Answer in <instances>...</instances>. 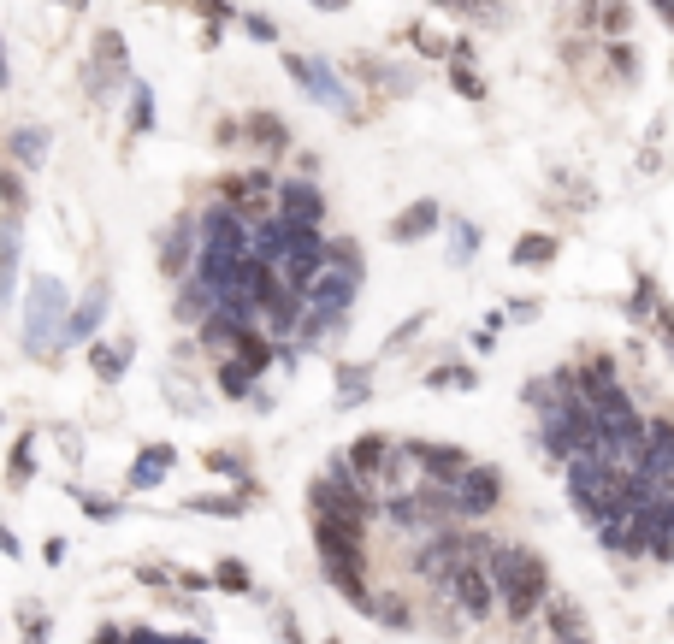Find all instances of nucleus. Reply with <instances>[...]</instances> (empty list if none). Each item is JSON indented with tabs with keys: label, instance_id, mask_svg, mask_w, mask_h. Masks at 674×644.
Listing matches in <instances>:
<instances>
[{
	"label": "nucleus",
	"instance_id": "obj_19",
	"mask_svg": "<svg viewBox=\"0 0 674 644\" xmlns=\"http://www.w3.org/2000/svg\"><path fill=\"white\" fill-rule=\"evenodd\" d=\"M438 225H444V207H438V201H414V207H403V213L391 219L385 237H391V243H420V237H432Z\"/></svg>",
	"mask_w": 674,
	"mask_h": 644
},
{
	"label": "nucleus",
	"instance_id": "obj_3",
	"mask_svg": "<svg viewBox=\"0 0 674 644\" xmlns=\"http://www.w3.org/2000/svg\"><path fill=\"white\" fill-rule=\"evenodd\" d=\"M66 320H71L66 284L36 272V278H30V290H24V331H18V349H24L30 361H48V355H60Z\"/></svg>",
	"mask_w": 674,
	"mask_h": 644
},
{
	"label": "nucleus",
	"instance_id": "obj_33",
	"mask_svg": "<svg viewBox=\"0 0 674 644\" xmlns=\"http://www.w3.org/2000/svg\"><path fill=\"white\" fill-rule=\"evenodd\" d=\"M550 255H556V237H521L515 243V266H544Z\"/></svg>",
	"mask_w": 674,
	"mask_h": 644
},
{
	"label": "nucleus",
	"instance_id": "obj_13",
	"mask_svg": "<svg viewBox=\"0 0 674 644\" xmlns=\"http://www.w3.org/2000/svg\"><path fill=\"white\" fill-rule=\"evenodd\" d=\"M278 213L302 225H326V190L314 178H278Z\"/></svg>",
	"mask_w": 674,
	"mask_h": 644
},
{
	"label": "nucleus",
	"instance_id": "obj_44",
	"mask_svg": "<svg viewBox=\"0 0 674 644\" xmlns=\"http://www.w3.org/2000/svg\"><path fill=\"white\" fill-rule=\"evenodd\" d=\"M172 644H207L202 633H172Z\"/></svg>",
	"mask_w": 674,
	"mask_h": 644
},
{
	"label": "nucleus",
	"instance_id": "obj_29",
	"mask_svg": "<svg viewBox=\"0 0 674 644\" xmlns=\"http://www.w3.org/2000/svg\"><path fill=\"white\" fill-rule=\"evenodd\" d=\"M213 585H219V591H255V574H249L237 556H219V562H213Z\"/></svg>",
	"mask_w": 674,
	"mask_h": 644
},
{
	"label": "nucleus",
	"instance_id": "obj_2",
	"mask_svg": "<svg viewBox=\"0 0 674 644\" xmlns=\"http://www.w3.org/2000/svg\"><path fill=\"white\" fill-rule=\"evenodd\" d=\"M633 497V467H621L615 455H574L568 461V503L580 509L586 526H604L609 515H621Z\"/></svg>",
	"mask_w": 674,
	"mask_h": 644
},
{
	"label": "nucleus",
	"instance_id": "obj_30",
	"mask_svg": "<svg viewBox=\"0 0 674 644\" xmlns=\"http://www.w3.org/2000/svg\"><path fill=\"white\" fill-rule=\"evenodd\" d=\"M77 509H83L89 520H101V526L125 515V503H119V497H95V491H77Z\"/></svg>",
	"mask_w": 674,
	"mask_h": 644
},
{
	"label": "nucleus",
	"instance_id": "obj_22",
	"mask_svg": "<svg viewBox=\"0 0 674 644\" xmlns=\"http://www.w3.org/2000/svg\"><path fill=\"white\" fill-rule=\"evenodd\" d=\"M48 130L42 125H18L12 136H6V166H18V172H36L42 160H48Z\"/></svg>",
	"mask_w": 674,
	"mask_h": 644
},
{
	"label": "nucleus",
	"instance_id": "obj_23",
	"mask_svg": "<svg viewBox=\"0 0 674 644\" xmlns=\"http://www.w3.org/2000/svg\"><path fill=\"white\" fill-rule=\"evenodd\" d=\"M544 627H550V639H556V644H592V633H586V615H580L568 597H550Z\"/></svg>",
	"mask_w": 674,
	"mask_h": 644
},
{
	"label": "nucleus",
	"instance_id": "obj_42",
	"mask_svg": "<svg viewBox=\"0 0 674 644\" xmlns=\"http://www.w3.org/2000/svg\"><path fill=\"white\" fill-rule=\"evenodd\" d=\"M89 644H125V633H119V627H101V633H95Z\"/></svg>",
	"mask_w": 674,
	"mask_h": 644
},
{
	"label": "nucleus",
	"instance_id": "obj_12",
	"mask_svg": "<svg viewBox=\"0 0 674 644\" xmlns=\"http://www.w3.org/2000/svg\"><path fill=\"white\" fill-rule=\"evenodd\" d=\"M107 302H113V284H107V278H95V284L83 290V302L71 308L60 349H89V343H95V331H101V320H107Z\"/></svg>",
	"mask_w": 674,
	"mask_h": 644
},
{
	"label": "nucleus",
	"instance_id": "obj_11",
	"mask_svg": "<svg viewBox=\"0 0 674 644\" xmlns=\"http://www.w3.org/2000/svg\"><path fill=\"white\" fill-rule=\"evenodd\" d=\"M639 479H651L663 497L674 491V420H651L645 426V450H639Z\"/></svg>",
	"mask_w": 674,
	"mask_h": 644
},
{
	"label": "nucleus",
	"instance_id": "obj_43",
	"mask_svg": "<svg viewBox=\"0 0 674 644\" xmlns=\"http://www.w3.org/2000/svg\"><path fill=\"white\" fill-rule=\"evenodd\" d=\"M651 6L663 12V24H669V30H674V0H651Z\"/></svg>",
	"mask_w": 674,
	"mask_h": 644
},
{
	"label": "nucleus",
	"instance_id": "obj_39",
	"mask_svg": "<svg viewBox=\"0 0 674 644\" xmlns=\"http://www.w3.org/2000/svg\"><path fill=\"white\" fill-rule=\"evenodd\" d=\"M125 644H172V633H154V627H125Z\"/></svg>",
	"mask_w": 674,
	"mask_h": 644
},
{
	"label": "nucleus",
	"instance_id": "obj_7",
	"mask_svg": "<svg viewBox=\"0 0 674 644\" xmlns=\"http://www.w3.org/2000/svg\"><path fill=\"white\" fill-rule=\"evenodd\" d=\"M450 503H456V520L497 515V503H503V473H497L491 461H473L468 473L450 485Z\"/></svg>",
	"mask_w": 674,
	"mask_h": 644
},
{
	"label": "nucleus",
	"instance_id": "obj_20",
	"mask_svg": "<svg viewBox=\"0 0 674 644\" xmlns=\"http://www.w3.org/2000/svg\"><path fill=\"white\" fill-rule=\"evenodd\" d=\"M83 355H89V373H95L101 385H119V379H125V367H131V355H136V343H131V337H119V343H101V337H95Z\"/></svg>",
	"mask_w": 674,
	"mask_h": 644
},
{
	"label": "nucleus",
	"instance_id": "obj_34",
	"mask_svg": "<svg viewBox=\"0 0 674 644\" xmlns=\"http://www.w3.org/2000/svg\"><path fill=\"white\" fill-rule=\"evenodd\" d=\"M237 24H243L255 42H278V24H272L267 12H237Z\"/></svg>",
	"mask_w": 674,
	"mask_h": 644
},
{
	"label": "nucleus",
	"instance_id": "obj_9",
	"mask_svg": "<svg viewBox=\"0 0 674 644\" xmlns=\"http://www.w3.org/2000/svg\"><path fill=\"white\" fill-rule=\"evenodd\" d=\"M403 455L414 461V473L432 479V485H456L473 467V455L462 444H438V438H403Z\"/></svg>",
	"mask_w": 674,
	"mask_h": 644
},
{
	"label": "nucleus",
	"instance_id": "obj_38",
	"mask_svg": "<svg viewBox=\"0 0 674 644\" xmlns=\"http://www.w3.org/2000/svg\"><path fill=\"white\" fill-rule=\"evenodd\" d=\"M213 142H219V148H237V142H243V119H219V125H213Z\"/></svg>",
	"mask_w": 674,
	"mask_h": 644
},
{
	"label": "nucleus",
	"instance_id": "obj_6",
	"mask_svg": "<svg viewBox=\"0 0 674 644\" xmlns=\"http://www.w3.org/2000/svg\"><path fill=\"white\" fill-rule=\"evenodd\" d=\"M438 597L450 603V609H462L468 621H485L491 609H497V585H491V568H485V556H462L444 580H438Z\"/></svg>",
	"mask_w": 674,
	"mask_h": 644
},
{
	"label": "nucleus",
	"instance_id": "obj_46",
	"mask_svg": "<svg viewBox=\"0 0 674 644\" xmlns=\"http://www.w3.org/2000/svg\"><path fill=\"white\" fill-rule=\"evenodd\" d=\"M60 6H83V0H60Z\"/></svg>",
	"mask_w": 674,
	"mask_h": 644
},
{
	"label": "nucleus",
	"instance_id": "obj_5",
	"mask_svg": "<svg viewBox=\"0 0 674 644\" xmlns=\"http://www.w3.org/2000/svg\"><path fill=\"white\" fill-rule=\"evenodd\" d=\"M89 101L95 107H113L119 101V89H131V54H125V36L119 30H101L95 42H89Z\"/></svg>",
	"mask_w": 674,
	"mask_h": 644
},
{
	"label": "nucleus",
	"instance_id": "obj_25",
	"mask_svg": "<svg viewBox=\"0 0 674 644\" xmlns=\"http://www.w3.org/2000/svg\"><path fill=\"white\" fill-rule=\"evenodd\" d=\"M18 639L24 644H48L54 639V615L42 603H18Z\"/></svg>",
	"mask_w": 674,
	"mask_h": 644
},
{
	"label": "nucleus",
	"instance_id": "obj_21",
	"mask_svg": "<svg viewBox=\"0 0 674 644\" xmlns=\"http://www.w3.org/2000/svg\"><path fill=\"white\" fill-rule=\"evenodd\" d=\"M255 503V485H237V491H202V497H184V515H213V520H237Z\"/></svg>",
	"mask_w": 674,
	"mask_h": 644
},
{
	"label": "nucleus",
	"instance_id": "obj_4",
	"mask_svg": "<svg viewBox=\"0 0 674 644\" xmlns=\"http://www.w3.org/2000/svg\"><path fill=\"white\" fill-rule=\"evenodd\" d=\"M284 71H290V83H296L314 107H326L337 119H355V95H349V83L337 77L332 60H320V54H284Z\"/></svg>",
	"mask_w": 674,
	"mask_h": 644
},
{
	"label": "nucleus",
	"instance_id": "obj_17",
	"mask_svg": "<svg viewBox=\"0 0 674 644\" xmlns=\"http://www.w3.org/2000/svg\"><path fill=\"white\" fill-rule=\"evenodd\" d=\"M18 255H24V219L6 213V219H0V308H6L12 290H18Z\"/></svg>",
	"mask_w": 674,
	"mask_h": 644
},
{
	"label": "nucleus",
	"instance_id": "obj_40",
	"mask_svg": "<svg viewBox=\"0 0 674 644\" xmlns=\"http://www.w3.org/2000/svg\"><path fill=\"white\" fill-rule=\"evenodd\" d=\"M0 556H6V562H18V556H24V544H18V532H12L6 520H0Z\"/></svg>",
	"mask_w": 674,
	"mask_h": 644
},
{
	"label": "nucleus",
	"instance_id": "obj_15",
	"mask_svg": "<svg viewBox=\"0 0 674 644\" xmlns=\"http://www.w3.org/2000/svg\"><path fill=\"white\" fill-rule=\"evenodd\" d=\"M178 467V450L172 444H142L136 450V461H131V473H125V491H154V485H166V473Z\"/></svg>",
	"mask_w": 674,
	"mask_h": 644
},
{
	"label": "nucleus",
	"instance_id": "obj_35",
	"mask_svg": "<svg viewBox=\"0 0 674 644\" xmlns=\"http://www.w3.org/2000/svg\"><path fill=\"white\" fill-rule=\"evenodd\" d=\"M426 385H450V390H473L479 379H473L468 367H438V373H426Z\"/></svg>",
	"mask_w": 674,
	"mask_h": 644
},
{
	"label": "nucleus",
	"instance_id": "obj_16",
	"mask_svg": "<svg viewBox=\"0 0 674 644\" xmlns=\"http://www.w3.org/2000/svg\"><path fill=\"white\" fill-rule=\"evenodd\" d=\"M213 390H219L225 402H249V396L261 390V373H255L249 361H237V355H213Z\"/></svg>",
	"mask_w": 674,
	"mask_h": 644
},
{
	"label": "nucleus",
	"instance_id": "obj_36",
	"mask_svg": "<svg viewBox=\"0 0 674 644\" xmlns=\"http://www.w3.org/2000/svg\"><path fill=\"white\" fill-rule=\"evenodd\" d=\"M432 6H444V12H462V18H497V6H491V0H432Z\"/></svg>",
	"mask_w": 674,
	"mask_h": 644
},
{
	"label": "nucleus",
	"instance_id": "obj_18",
	"mask_svg": "<svg viewBox=\"0 0 674 644\" xmlns=\"http://www.w3.org/2000/svg\"><path fill=\"white\" fill-rule=\"evenodd\" d=\"M290 119H278V113H249L243 119V142H255L267 160H278V154H290Z\"/></svg>",
	"mask_w": 674,
	"mask_h": 644
},
{
	"label": "nucleus",
	"instance_id": "obj_1",
	"mask_svg": "<svg viewBox=\"0 0 674 644\" xmlns=\"http://www.w3.org/2000/svg\"><path fill=\"white\" fill-rule=\"evenodd\" d=\"M485 568H491V585H497V609H503L509 621H533L544 609V597H550V568H544L539 550H527V544H497V550L485 556Z\"/></svg>",
	"mask_w": 674,
	"mask_h": 644
},
{
	"label": "nucleus",
	"instance_id": "obj_10",
	"mask_svg": "<svg viewBox=\"0 0 674 644\" xmlns=\"http://www.w3.org/2000/svg\"><path fill=\"white\" fill-rule=\"evenodd\" d=\"M160 272L172 278V284H184L190 272H196V255H202V225H196V213H178L166 231H160Z\"/></svg>",
	"mask_w": 674,
	"mask_h": 644
},
{
	"label": "nucleus",
	"instance_id": "obj_24",
	"mask_svg": "<svg viewBox=\"0 0 674 644\" xmlns=\"http://www.w3.org/2000/svg\"><path fill=\"white\" fill-rule=\"evenodd\" d=\"M373 396V367H337V408H355Z\"/></svg>",
	"mask_w": 674,
	"mask_h": 644
},
{
	"label": "nucleus",
	"instance_id": "obj_32",
	"mask_svg": "<svg viewBox=\"0 0 674 644\" xmlns=\"http://www.w3.org/2000/svg\"><path fill=\"white\" fill-rule=\"evenodd\" d=\"M207 473H219V479H237V485H249V467H243V455H231V450H207Z\"/></svg>",
	"mask_w": 674,
	"mask_h": 644
},
{
	"label": "nucleus",
	"instance_id": "obj_41",
	"mask_svg": "<svg viewBox=\"0 0 674 644\" xmlns=\"http://www.w3.org/2000/svg\"><path fill=\"white\" fill-rule=\"evenodd\" d=\"M657 538H669V544H674V491L663 497V532H657Z\"/></svg>",
	"mask_w": 674,
	"mask_h": 644
},
{
	"label": "nucleus",
	"instance_id": "obj_45",
	"mask_svg": "<svg viewBox=\"0 0 674 644\" xmlns=\"http://www.w3.org/2000/svg\"><path fill=\"white\" fill-rule=\"evenodd\" d=\"M0 89H6V42H0Z\"/></svg>",
	"mask_w": 674,
	"mask_h": 644
},
{
	"label": "nucleus",
	"instance_id": "obj_37",
	"mask_svg": "<svg viewBox=\"0 0 674 644\" xmlns=\"http://www.w3.org/2000/svg\"><path fill=\"white\" fill-rule=\"evenodd\" d=\"M450 77H456V89H462V95H468V101H479V95H485V83H479V77H473V65L450 60Z\"/></svg>",
	"mask_w": 674,
	"mask_h": 644
},
{
	"label": "nucleus",
	"instance_id": "obj_28",
	"mask_svg": "<svg viewBox=\"0 0 674 644\" xmlns=\"http://www.w3.org/2000/svg\"><path fill=\"white\" fill-rule=\"evenodd\" d=\"M361 615H373L379 627H397V633H403V627H414L408 603H403V597H391V591H385V597H367V609H361Z\"/></svg>",
	"mask_w": 674,
	"mask_h": 644
},
{
	"label": "nucleus",
	"instance_id": "obj_27",
	"mask_svg": "<svg viewBox=\"0 0 674 644\" xmlns=\"http://www.w3.org/2000/svg\"><path fill=\"white\" fill-rule=\"evenodd\" d=\"M30 473H36V432H24V438L12 444V467H6V485H12V491H24V485H30Z\"/></svg>",
	"mask_w": 674,
	"mask_h": 644
},
{
	"label": "nucleus",
	"instance_id": "obj_8",
	"mask_svg": "<svg viewBox=\"0 0 674 644\" xmlns=\"http://www.w3.org/2000/svg\"><path fill=\"white\" fill-rule=\"evenodd\" d=\"M219 201H231V207L255 225V219L278 213V178H272L267 166H261V172H225V178H219Z\"/></svg>",
	"mask_w": 674,
	"mask_h": 644
},
{
	"label": "nucleus",
	"instance_id": "obj_31",
	"mask_svg": "<svg viewBox=\"0 0 674 644\" xmlns=\"http://www.w3.org/2000/svg\"><path fill=\"white\" fill-rule=\"evenodd\" d=\"M473 249H479V225L456 219V225H450V260L462 266V260H473Z\"/></svg>",
	"mask_w": 674,
	"mask_h": 644
},
{
	"label": "nucleus",
	"instance_id": "obj_26",
	"mask_svg": "<svg viewBox=\"0 0 674 644\" xmlns=\"http://www.w3.org/2000/svg\"><path fill=\"white\" fill-rule=\"evenodd\" d=\"M125 125H131V136H148L154 130V89L136 77L131 83V107H125Z\"/></svg>",
	"mask_w": 674,
	"mask_h": 644
},
{
	"label": "nucleus",
	"instance_id": "obj_14",
	"mask_svg": "<svg viewBox=\"0 0 674 644\" xmlns=\"http://www.w3.org/2000/svg\"><path fill=\"white\" fill-rule=\"evenodd\" d=\"M397 444H403V438H385V432H361V438H355V444H349L343 455H349V467H355V473H361V479H367V485L379 491L385 467L397 461Z\"/></svg>",
	"mask_w": 674,
	"mask_h": 644
}]
</instances>
